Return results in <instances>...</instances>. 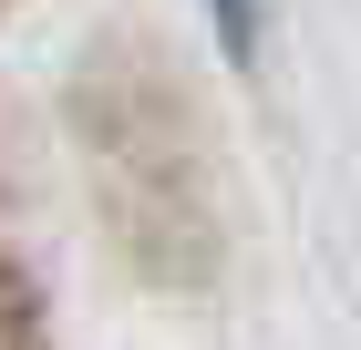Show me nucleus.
I'll use <instances>...</instances> for the list:
<instances>
[{
  "instance_id": "nucleus-1",
  "label": "nucleus",
  "mask_w": 361,
  "mask_h": 350,
  "mask_svg": "<svg viewBox=\"0 0 361 350\" xmlns=\"http://www.w3.org/2000/svg\"><path fill=\"white\" fill-rule=\"evenodd\" d=\"M217 31L238 42V52H248V0H217Z\"/></svg>"
}]
</instances>
